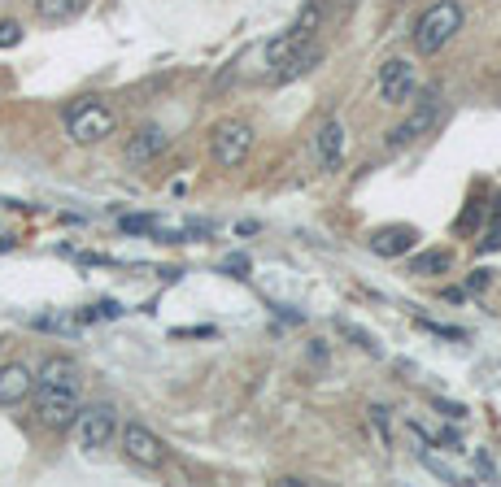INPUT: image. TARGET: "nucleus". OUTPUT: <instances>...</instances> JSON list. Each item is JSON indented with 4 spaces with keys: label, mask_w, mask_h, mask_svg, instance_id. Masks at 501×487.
<instances>
[{
    "label": "nucleus",
    "mask_w": 501,
    "mask_h": 487,
    "mask_svg": "<svg viewBox=\"0 0 501 487\" xmlns=\"http://www.w3.org/2000/svg\"><path fill=\"white\" fill-rule=\"evenodd\" d=\"M458 31H462V5L458 0H436V5H427L419 14L410 39H414V53H419V57H436L441 48L454 44Z\"/></svg>",
    "instance_id": "nucleus-1"
},
{
    "label": "nucleus",
    "mask_w": 501,
    "mask_h": 487,
    "mask_svg": "<svg viewBox=\"0 0 501 487\" xmlns=\"http://www.w3.org/2000/svg\"><path fill=\"white\" fill-rule=\"evenodd\" d=\"M114 127H118V117H114V109L105 100L87 96L66 109V136L75 139V144H100V139L114 136Z\"/></svg>",
    "instance_id": "nucleus-2"
},
{
    "label": "nucleus",
    "mask_w": 501,
    "mask_h": 487,
    "mask_svg": "<svg viewBox=\"0 0 501 487\" xmlns=\"http://www.w3.org/2000/svg\"><path fill=\"white\" fill-rule=\"evenodd\" d=\"M253 153V127L249 122H219L210 136V157L219 170H240Z\"/></svg>",
    "instance_id": "nucleus-3"
},
{
    "label": "nucleus",
    "mask_w": 501,
    "mask_h": 487,
    "mask_svg": "<svg viewBox=\"0 0 501 487\" xmlns=\"http://www.w3.org/2000/svg\"><path fill=\"white\" fill-rule=\"evenodd\" d=\"M79 391L83 388H61V383H36V413L48 431L75 427L79 413Z\"/></svg>",
    "instance_id": "nucleus-4"
},
{
    "label": "nucleus",
    "mask_w": 501,
    "mask_h": 487,
    "mask_svg": "<svg viewBox=\"0 0 501 487\" xmlns=\"http://www.w3.org/2000/svg\"><path fill=\"white\" fill-rule=\"evenodd\" d=\"M75 427H79V444L87 452L105 449V444H114V435H118V410H114L109 401L79 405V413H75Z\"/></svg>",
    "instance_id": "nucleus-5"
},
{
    "label": "nucleus",
    "mask_w": 501,
    "mask_h": 487,
    "mask_svg": "<svg viewBox=\"0 0 501 487\" xmlns=\"http://www.w3.org/2000/svg\"><path fill=\"white\" fill-rule=\"evenodd\" d=\"M118 440H122L127 462H136V466H144V470H161V466H166V444H161V440L144 427V422H127V427H118Z\"/></svg>",
    "instance_id": "nucleus-6"
},
{
    "label": "nucleus",
    "mask_w": 501,
    "mask_h": 487,
    "mask_svg": "<svg viewBox=\"0 0 501 487\" xmlns=\"http://www.w3.org/2000/svg\"><path fill=\"white\" fill-rule=\"evenodd\" d=\"M436 117H441V96H436V92H423L419 105H414V114L388 131V148H405V144L423 139L432 127H436Z\"/></svg>",
    "instance_id": "nucleus-7"
},
{
    "label": "nucleus",
    "mask_w": 501,
    "mask_h": 487,
    "mask_svg": "<svg viewBox=\"0 0 501 487\" xmlns=\"http://www.w3.org/2000/svg\"><path fill=\"white\" fill-rule=\"evenodd\" d=\"M419 92V78H414V61L405 57H388L380 66V100L383 105H405Z\"/></svg>",
    "instance_id": "nucleus-8"
},
{
    "label": "nucleus",
    "mask_w": 501,
    "mask_h": 487,
    "mask_svg": "<svg viewBox=\"0 0 501 487\" xmlns=\"http://www.w3.org/2000/svg\"><path fill=\"white\" fill-rule=\"evenodd\" d=\"M31 391H36V374H31V366H22V361H5V366H0V410L22 405Z\"/></svg>",
    "instance_id": "nucleus-9"
},
{
    "label": "nucleus",
    "mask_w": 501,
    "mask_h": 487,
    "mask_svg": "<svg viewBox=\"0 0 501 487\" xmlns=\"http://www.w3.org/2000/svg\"><path fill=\"white\" fill-rule=\"evenodd\" d=\"M170 148V136H166V127H140L136 136L127 139V161L131 166H148L153 157H161Z\"/></svg>",
    "instance_id": "nucleus-10"
},
{
    "label": "nucleus",
    "mask_w": 501,
    "mask_h": 487,
    "mask_svg": "<svg viewBox=\"0 0 501 487\" xmlns=\"http://www.w3.org/2000/svg\"><path fill=\"white\" fill-rule=\"evenodd\" d=\"M414 239H419L414 227H380V231H371L366 249H371L375 257H405L410 249H414Z\"/></svg>",
    "instance_id": "nucleus-11"
},
{
    "label": "nucleus",
    "mask_w": 501,
    "mask_h": 487,
    "mask_svg": "<svg viewBox=\"0 0 501 487\" xmlns=\"http://www.w3.org/2000/svg\"><path fill=\"white\" fill-rule=\"evenodd\" d=\"M314 148H319L322 170H341V161H344V127L336 122V117H327V122L319 127V136H314Z\"/></svg>",
    "instance_id": "nucleus-12"
},
{
    "label": "nucleus",
    "mask_w": 501,
    "mask_h": 487,
    "mask_svg": "<svg viewBox=\"0 0 501 487\" xmlns=\"http://www.w3.org/2000/svg\"><path fill=\"white\" fill-rule=\"evenodd\" d=\"M319 61H322V48L314 44V39H310V44H301V48H297V53H292L288 61H283V66H275V70H271V78H275V83H292V78L310 75Z\"/></svg>",
    "instance_id": "nucleus-13"
},
{
    "label": "nucleus",
    "mask_w": 501,
    "mask_h": 487,
    "mask_svg": "<svg viewBox=\"0 0 501 487\" xmlns=\"http://www.w3.org/2000/svg\"><path fill=\"white\" fill-rule=\"evenodd\" d=\"M301 44H310V39L301 36L297 26H288V31H283V36H275L271 39V44H266V53H261V57H266V70H275V66H283V61L292 57V53H297Z\"/></svg>",
    "instance_id": "nucleus-14"
},
{
    "label": "nucleus",
    "mask_w": 501,
    "mask_h": 487,
    "mask_svg": "<svg viewBox=\"0 0 501 487\" xmlns=\"http://www.w3.org/2000/svg\"><path fill=\"white\" fill-rule=\"evenodd\" d=\"M83 9H87V0H36V14H40V22H70L79 18Z\"/></svg>",
    "instance_id": "nucleus-15"
},
{
    "label": "nucleus",
    "mask_w": 501,
    "mask_h": 487,
    "mask_svg": "<svg viewBox=\"0 0 501 487\" xmlns=\"http://www.w3.org/2000/svg\"><path fill=\"white\" fill-rule=\"evenodd\" d=\"M454 266V257L441 253V249H432V253H419L410 261V274H423V279H432V274H445Z\"/></svg>",
    "instance_id": "nucleus-16"
},
{
    "label": "nucleus",
    "mask_w": 501,
    "mask_h": 487,
    "mask_svg": "<svg viewBox=\"0 0 501 487\" xmlns=\"http://www.w3.org/2000/svg\"><path fill=\"white\" fill-rule=\"evenodd\" d=\"M336 331L344 335V340H349V344H353V349H362V352H371V357H383V349H380V340H375V335L371 331H362V327H353V322H336Z\"/></svg>",
    "instance_id": "nucleus-17"
},
{
    "label": "nucleus",
    "mask_w": 501,
    "mask_h": 487,
    "mask_svg": "<svg viewBox=\"0 0 501 487\" xmlns=\"http://www.w3.org/2000/svg\"><path fill=\"white\" fill-rule=\"evenodd\" d=\"M419 462H423V466H427V470H432V474H436L441 483H458V474H454V470L445 466L441 457H432V452H427V449H419Z\"/></svg>",
    "instance_id": "nucleus-18"
},
{
    "label": "nucleus",
    "mask_w": 501,
    "mask_h": 487,
    "mask_svg": "<svg viewBox=\"0 0 501 487\" xmlns=\"http://www.w3.org/2000/svg\"><path fill=\"white\" fill-rule=\"evenodd\" d=\"M371 427L380 435V444H393V431H388V410L383 405H371Z\"/></svg>",
    "instance_id": "nucleus-19"
},
{
    "label": "nucleus",
    "mask_w": 501,
    "mask_h": 487,
    "mask_svg": "<svg viewBox=\"0 0 501 487\" xmlns=\"http://www.w3.org/2000/svg\"><path fill=\"white\" fill-rule=\"evenodd\" d=\"M14 44H22V26L14 18H5V22H0V53H5V48H14Z\"/></svg>",
    "instance_id": "nucleus-20"
},
{
    "label": "nucleus",
    "mask_w": 501,
    "mask_h": 487,
    "mask_svg": "<svg viewBox=\"0 0 501 487\" xmlns=\"http://www.w3.org/2000/svg\"><path fill=\"white\" fill-rule=\"evenodd\" d=\"M222 270H227V274H236V279H244V270H249V261H244V257L236 253V257H227V261H222Z\"/></svg>",
    "instance_id": "nucleus-21"
},
{
    "label": "nucleus",
    "mask_w": 501,
    "mask_h": 487,
    "mask_svg": "<svg viewBox=\"0 0 501 487\" xmlns=\"http://www.w3.org/2000/svg\"><path fill=\"white\" fill-rule=\"evenodd\" d=\"M153 227V218H122V231H131V235H140Z\"/></svg>",
    "instance_id": "nucleus-22"
},
{
    "label": "nucleus",
    "mask_w": 501,
    "mask_h": 487,
    "mask_svg": "<svg viewBox=\"0 0 501 487\" xmlns=\"http://www.w3.org/2000/svg\"><path fill=\"white\" fill-rule=\"evenodd\" d=\"M480 249H484V253H501V227H493V231L484 235Z\"/></svg>",
    "instance_id": "nucleus-23"
},
{
    "label": "nucleus",
    "mask_w": 501,
    "mask_h": 487,
    "mask_svg": "<svg viewBox=\"0 0 501 487\" xmlns=\"http://www.w3.org/2000/svg\"><path fill=\"white\" fill-rule=\"evenodd\" d=\"M488 274H493V270H475V274H466V288H471V292H484V288H488Z\"/></svg>",
    "instance_id": "nucleus-24"
},
{
    "label": "nucleus",
    "mask_w": 501,
    "mask_h": 487,
    "mask_svg": "<svg viewBox=\"0 0 501 487\" xmlns=\"http://www.w3.org/2000/svg\"><path fill=\"white\" fill-rule=\"evenodd\" d=\"M436 410L449 413V418H466V410H462V405H454V401H436Z\"/></svg>",
    "instance_id": "nucleus-25"
},
{
    "label": "nucleus",
    "mask_w": 501,
    "mask_h": 487,
    "mask_svg": "<svg viewBox=\"0 0 501 487\" xmlns=\"http://www.w3.org/2000/svg\"><path fill=\"white\" fill-rule=\"evenodd\" d=\"M353 5H358V0H344V9H353Z\"/></svg>",
    "instance_id": "nucleus-26"
}]
</instances>
